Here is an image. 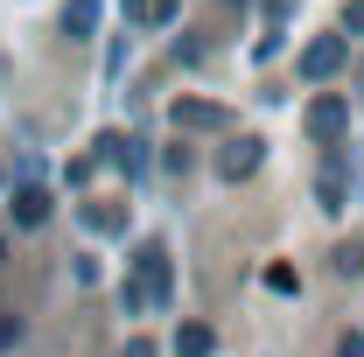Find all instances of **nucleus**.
Wrapping results in <instances>:
<instances>
[{
    "instance_id": "1",
    "label": "nucleus",
    "mask_w": 364,
    "mask_h": 357,
    "mask_svg": "<svg viewBox=\"0 0 364 357\" xmlns=\"http://www.w3.org/2000/svg\"><path fill=\"white\" fill-rule=\"evenodd\" d=\"M168 294H176L168 260H161V252H140V260H134V280H127V294H119V302H127L134 315H147V309H161Z\"/></svg>"
},
{
    "instance_id": "2",
    "label": "nucleus",
    "mask_w": 364,
    "mask_h": 357,
    "mask_svg": "<svg viewBox=\"0 0 364 357\" xmlns=\"http://www.w3.org/2000/svg\"><path fill=\"white\" fill-rule=\"evenodd\" d=\"M259 161H267V140H252V134H231L225 147H218V176L225 182H252Z\"/></svg>"
},
{
    "instance_id": "3",
    "label": "nucleus",
    "mask_w": 364,
    "mask_h": 357,
    "mask_svg": "<svg viewBox=\"0 0 364 357\" xmlns=\"http://www.w3.org/2000/svg\"><path fill=\"white\" fill-rule=\"evenodd\" d=\"M343 63H350V36H316V43L301 49V70H309V78H336V70H343Z\"/></svg>"
},
{
    "instance_id": "4",
    "label": "nucleus",
    "mask_w": 364,
    "mask_h": 357,
    "mask_svg": "<svg viewBox=\"0 0 364 357\" xmlns=\"http://www.w3.org/2000/svg\"><path fill=\"white\" fill-rule=\"evenodd\" d=\"M176 127L182 134H225V105H210V98H176Z\"/></svg>"
},
{
    "instance_id": "5",
    "label": "nucleus",
    "mask_w": 364,
    "mask_h": 357,
    "mask_svg": "<svg viewBox=\"0 0 364 357\" xmlns=\"http://www.w3.org/2000/svg\"><path fill=\"white\" fill-rule=\"evenodd\" d=\"M309 127H316V140H329V147H336V140H343V127H350V105H343L336 91H322L316 112H309Z\"/></svg>"
},
{
    "instance_id": "6",
    "label": "nucleus",
    "mask_w": 364,
    "mask_h": 357,
    "mask_svg": "<svg viewBox=\"0 0 364 357\" xmlns=\"http://www.w3.org/2000/svg\"><path fill=\"white\" fill-rule=\"evenodd\" d=\"M49 218V189L43 182H21L14 189V224H43Z\"/></svg>"
},
{
    "instance_id": "7",
    "label": "nucleus",
    "mask_w": 364,
    "mask_h": 357,
    "mask_svg": "<svg viewBox=\"0 0 364 357\" xmlns=\"http://www.w3.org/2000/svg\"><path fill=\"white\" fill-rule=\"evenodd\" d=\"M210 351H218L210 322H182V329H176V357H210Z\"/></svg>"
},
{
    "instance_id": "8",
    "label": "nucleus",
    "mask_w": 364,
    "mask_h": 357,
    "mask_svg": "<svg viewBox=\"0 0 364 357\" xmlns=\"http://www.w3.org/2000/svg\"><path fill=\"white\" fill-rule=\"evenodd\" d=\"M91 28H98V0H70V7H63V36H70V43H85Z\"/></svg>"
},
{
    "instance_id": "9",
    "label": "nucleus",
    "mask_w": 364,
    "mask_h": 357,
    "mask_svg": "<svg viewBox=\"0 0 364 357\" xmlns=\"http://www.w3.org/2000/svg\"><path fill=\"white\" fill-rule=\"evenodd\" d=\"M267 287L273 294H294V267H267Z\"/></svg>"
},
{
    "instance_id": "10",
    "label": "nucleus",
    "mask_w": 364,
    "mask_h": 357,
    "mask_svg": "<svg viewBox=\"0 0 364 357\" xmlns=\"http://www.w3.org/2000/svg\"><path fill=\"white\" fill-rule=\"evenodd\" d=\"M336 273H364V245H343L336 252Z\"/></svg>"
},
{
    "instance_id": "11",
    "label": "nucleus",
    "mask_w": 364,
    "mask_h": 357,
    "mask_svg": "<svg viewBox=\"0 0 364 357\" xmlns=\"http://www.w3.org/2000/svg\"><path fill=\"white\" fill-rule=\"evenodd\" d=\"M21 343V315H0V351H14Z\"/></svg>"
},
{
    "instance_id": "12",
    "label": "nucleus",
    "mask_w": 364,
    "mask_h": 357,
    "mask_svg": "<svg viewBox=\"0 0 364 357\" xmlns=\"http://www.w3.org/2000/svg\"><path fill=\"white\" fill-rule=\"evenodd\" d=\"M343 36H364V0H350V7H343Z\"/></svg>"
},
{
    "instance_id": "13",
    "label": "nucleus",
    "mask_w": 364,
    "mask_h": 357,
    "mask_svg": "<svg viewBox=\"0 0 364 357\" xmlns=\"http://www.w3.org/2000/svg\"><path fill=\"white\" fill-rule=\"evenodd\" d=\"M336 357H364V336H358V329H350V336L336 343Z\"/></svg>"
},
{
    "instance_id": "14",
    "label": "nucleus",
    "mask_w": 364,
    "mask_h": 357,
    "mask_svg": "<svg viewBox=\"0 0 364 357\" xmlns=\"http://www.w3.org/2000/svg\"><path fill=\"white\" fill-rule=\"evenodd\" d=\"M127 357H154V343H147V336H134V343H127Z\"/></svg>"
},
{
    "instance_id": "15",
    "label": "nucleus",
    "mask_w": 364,
    "mask_h": 357,
    "mask_svg": "<svg viewBox=\"0 0 364 357\" xmlns=\"http://www.w3.org/2000/svg\"><path fill=\"white\" fill-rule=\"evenodd\" d=\"M358 91H364V70H358Z\"/></svg>"
},
{
    "instance_id": "16",
    "label": "nucleus",
    "mask_w": 364,
    "mask_h": 357,
    "mask_svg": "<svg viewBox=\"0 0 364 357\" xmlns=\"http://www.w3.org/2000/svg\"><path fill=\"white\" fill-rule=\"evenodd\" d=\"M0 260H7V245H0Z\"/></svg>"
}]
</instances>
